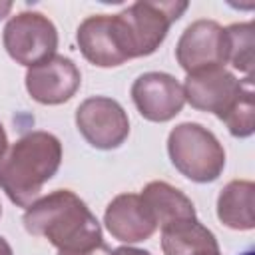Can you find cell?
<instances>
[{
  "mask_svg": "<svg viewBox=\"0 0 255 255\" xmlns=\"http://www.w3.org/2000/svg\"><path fill=\"white\" fill-rule=\"evenodd\" d=\"M131 100L137 112L149 122H169L173 120L183 104V86L169 74L145 72L131 84Z\"/></svg>",
  "mask_w": 255,
  "mask_h": 255,
  "instance_id": "cell-10",
  "label": "cell"
},
{
  "mask_svg": "<svg viewBox=\"0 0 255 255\" xmlns=\"http://www.w3.org/2000/svg\"><path fill=\"white\" fill-rule=\"evenodd\" d=\"M255 185L249 179L229 181L217 197V217L223 225L239 231L255 227Z\"/></svg>",
  "mask_w": 255,
  "mask_h": 255,
  "instance_id": "cell-14",
  "label": "cell"
},
{
  "mask_svg": "<svg viewBox=\"0 0 255 255\" xmlns=\"http://www.w3.org/2000/svg\"><path fill=\"white\" fill-rule=\"evenodd\" d=\"M8 147V137H6V131H4V126L0 124V155L6 151Z\"/></svg>",
  "mask_w": 255,
  "mask_h": 255,
  "instance_id": "cell-20",
  "label": "cell"
},
{
  "mask_svg": "<svg viewBox=\"0 0 255 255\" xmlns=\"http://www.w3.org/2000/svg\"><path fill=\"white\" fill-rule=\"evenodd\" d=\"M177 64L187 72H197L227 62V36L225 28L215 20L191 22L175 46Z\"/></svg>",
  "mask_w": 255,
  "mask_h": 255,
  "instance_id": "cell-8",
  "label": "cell"
},
{
  "mask_svg": "<svg viewBox=\"0 0 255 255\" xmlns=\"http://www.w3.org/2000/svg\"><path fill=\"white\" fill-rule=\"evenodd\" d=\"M243 255H253V251H247V253H243Z\"/></svg>",
  "mask_w": 255,
  "mask_h": 255,
  "instance_id": "cell-24",
  "label": "cell"
},
{
  "mask_svg": "<svg viewBox=\"0 0 255 255\" xmlns=\"http://www.w3.org/2000/svg\"><path fill=\"white\" fill-rule=\"evenodd\" d=\"M167 153L175 169L197 183L215 181L225 167V151L219 139L193 122L179 124L169 131Z\"/></svg>",
  "mask_w": 255,
  "mask_h": 255,
  "instance_id": "cell-3",
  "label": "cell"
},
{
  "mask_svg": "<svg viewBox=\"0 0 255 255\" xmlns=\"http://www.w3.org/2000/svg\"><path fill=\"white\" fill-rule=\"evenodd\" d=\"M78 46L84 58L100 68H114L131 60L122 26L110 14L88 16L78 28Z\"/></svg>",
  "mask_w": 255,
  "mask_h": 255,
  "instance_id": "cell-7",
  "label": "cell"
},
{
  "mask_svg": "<svg viewBox=\"0 0 255 255\" xmlns=\"http://www.w3.org/2000/svg\"><path fill=\"white\" fill-rule=\"evenodd\" d=\"M235 137H249L255 129V106H253V86L251 76L245 78L241 92L233 98V102L217 116Z\"/></svg>",
  "mask_w": 255,
  "mask_h": 255,
  "instance_id": "cell-16",
  "label": "cell"
},
{
  "mask_svg": "<svg viewBox=\"0 0 255 255\" xmlns=\"http://www.w3.org/2000/svg\"><path fill=\"white\" fill-rule=\"evenodd\" d=\"M62 163V143L54 133L30 131L0 155V187L18 207L40 199L42 187Z\"/></svg>",
  "mask_w": 255,
  "mask_h": 255,
  "instance_id": "cell-2",
  "label": "cell"
},
{
  "mask_svg": "<svg viewBox=\"0 0 255 255\" xmlns=\"http://www.w3.org/2000/svg\"><path fill=\"white\" fill-rule=\"evenodd\" d=\"M227 36V62L243 72L251 74L253 70V24L243 22V24H231L225 28Z\"/></svg>",
  "mask_w": 255,
  "mask_h": 255,
  "instance_id": "cell-17",
  "label": "cell"
},
{
  "mask_svg": "<svg viewBox=\"0 0 255 255\" xmlns=\"http://www.w3.org/2000/svg\"><path fill=\"white\" fill-rule=\"evenodd\" d=\"M161 249L165 255H193L197 251L219 249V245L215 235L195 217L161 227Z\"/></svg>",
  "mask_w": 255,
  "mask_h": 255,
  "instance_id": "cell-15",
  "label": "cell"
},
{
  "mask_svg": "<svg viewBox=\"0 0 255 255\" xmlns=\"http://www.w3.org/2000/svg\"><path fill=\"white\" fill-rule=\"evenodd\" d=\"M0 215H2V205H0Z\"/></svg>",
  "mask_w": 255,
  "mask_h": 255,
  "instance_id": "cell-25",
  "label": "cell"
},
{
  "mask_svg": "<svg viewBox=\"0 0 255 255\" xmlns=\"http://www.w3.org/2000/svg\"><path fill=\"white\" fill-rule=\"evenodd\" d=\"M2 40L8 56L28 68L52 58L58 48L56 26L40 12H20L12 16Z\"/></svg>",
  "mask_w": 255,
  "mask_h": 255,
  "instance_id": "cell-5",
  "label": "cell"
},
{
  "mask_svg": "<svg viewBox=\"0 0 255 255\" xmlns=\"http://www.w3.org/2000/svg\"><path fill=\"white\" fill-rule=\"evenodd\" d=\"M58 255H112V249L102 241L96 247L90 249H80V251H58Z\"/></svg>",
  "mask_w": 255,
  "mask_h": 255,
  "instance_id": "cell-18",
  "label": "cell"
},
{
  "mask_svg": "<svg viewBox=\"0 0 255 255\" xmlns=\"http://www.w3.org/2000/svg\"><path fill=\"white\" fill-rule=\"evenodd\" d=\"M112 255H151V253L143 249H135V247H118L112 251Z\"/></svg>",
  "mask_w": 255,
  "mask_h": 255,
  "instance_id": "cell-19",
  "label": "cell"
},
{
  "mask_svg": "<svg viewBox=\"0 0 255 255\" xmlns=\"http://www.w3.org/2000/svg\"><path fill=\"white\" fill-rule=\"evenodd\" d=\"M187 10V2L139 0L116 14L131 58L153 54L165 40L169 26Z\"/></svg>",
  "mask_w": 255,
  "mask_h": 255,
  "instance_id": "cell-4",
  "label": "cell"
},
{
  "mask_svg": "<svg viewBox=\"0 0 255 255\" xmlns=\"http://www.w3.org/2000/svg\"><path fill=\"white\" fill-rule=\"evenodd\" d=\"M193 255H221V253H219V249H207V251H197Z\"/></svg>",
  "mask_w": 255,
  "mask_h": 255,
  "instance_id": "cell-23",
  "label": "cell"
},
{
  "mask_svg": "<svg viewBox=\"0 0 255 255\" xmlns=\"http://www.w3.org/2000/svg\"><path fill=\"white\" fill-rule=\"evenodd\" d=\"M0 255H14L12 253V247L8 245V241L2 235H0Z\"/></svg>",
  "mask_w": 255,
  "mask_h": 255,
  "instance_id": "cell-22",
  "label": "cell"
},
{
  "mask_svg": "<svg viewBox=\"0 0 255 255\" xmlns=\"http://www.w3.org/2000/svg\"><path fill=\"white\" fill-rule=\"evenodd\" d=\"M82 74L78 66L60 54L28 68L26 72V90L38 104L58 106L68 102L80 88Z\"/></svg>",
  "mask_w": 255,
  "mask_h": 255,
  "instance_id": "cell-9",
  "label": "cell"
},
{
  "mask_svg": "<svg viewBox=\"0 0 255 255\" xmlns=\"http://www.w3.org/2000/svg\"><path fill=\"white\" fill-rule=\"evenodd\" d=\"M139 197L151 211L159 229L185 219H195V207L191 199L165 181H149Z\"/></svg>",
  "mask_w": 255,
  "mask_h": 255,
  "instance_id": "cell-13",
  "label": "cell"
},
{
  "mask_svg": "<svg viewBox=\"0 0 255 255\" xmlns=\"http://www.w3.org/2000/svg\"><path fill=\"white\" fill-rule=\"evenodd\" d=\"M104 223L114 239L124 243H137L149 239L157 223L137 193H120L116 195L104 213Z\"/></svg>",
  "mask_w": 255,
  "mask_h": 255,
  "instance_id": "cell-12",
  "label": "cell"
},
{
  "mask_svg": "<svg viewBox=\"0 0 255 255\" xmlns=\"http://www.w3.org/2000/svg\"><path fill=\"white\" fill-rule=\"evenodd\" d=\"M243 82L237 80L223 66H213V68L191 72L187 74L185 84H183L185 102H189L191 108L195 110L211 112L219 116L233 102V98L241 92Z\"/></svg>",
  "mask_w": 255,
  "mask_h": 255,
  "instance_id": "cell-11",
  "label": "cell"
},
{
  "mask_svg": "<svg viewBox=\"0 0 255 255\" xmlns=\"http://www.w3.org/2000/svg\"><path fill=\"white\" fill-rule=\"evenodd\" d=\"M76 126L84 139L96 149H116L129 135L126 110L106 96L84 100L76 110Z\"/></svg>",
  "mask_w": 255,
  "mask_h": 255,
  "instance_id": "cell-6",
  "label": "cell"
},
{
  "mask_svg": "<svg viewBox=\"0 0 255 255\" xmlns=\"http://www.w3.org/2000/svg\"><path fill=\"white\" fill-rule=\"evenodd\" d=\"M30 235L46 237L58 251H80L100 245L102 227L88 205L70 189H56L36 199L22 217Z\"/></svg>",
  "mask_w": 255,
  "mask_h": 255,
  "instance_id": "cell-1",
  "label": "cell"
},
{
  "mask_svg": "<svg viewBox=\"0 0 255 255\" xmlns=\"http://www.w3.org/2000/svg\"><path fill=\"white\" fill-rule=\"evenodd\" d=\"M10 10H12V2H8V0H0V20H2L4 16H8Z\"/></svg>",
  "mask_w": 255,
  "mask_h": 255,
  "instance_id": "cell-21",
  "label": "cell"
}]
</instances>
